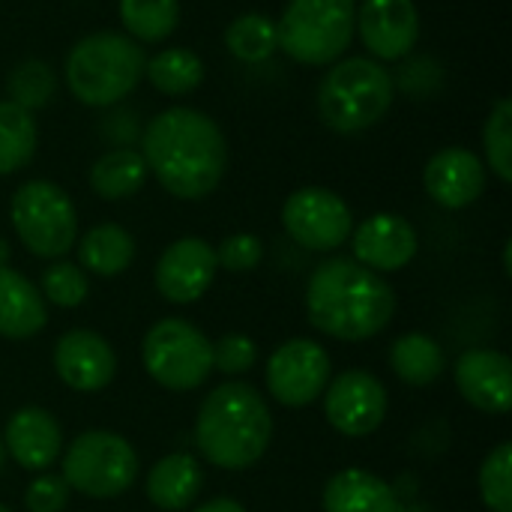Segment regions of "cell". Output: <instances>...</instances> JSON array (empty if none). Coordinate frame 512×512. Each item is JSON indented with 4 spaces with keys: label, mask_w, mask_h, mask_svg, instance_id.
Here are the masks:
<instances>
[{
    "label": "cell",
    "mask_w": 512,
    "mask_h": 512,
    "mask_svg": "<svg viewBox=\"0 0 512 512\" xmlns=\"http://www.w3.org/2000/svg\"><path fill=\"white\" fill-rule=\"evenodd\" d=\"M120 24L138 45L165 42L180 24V0H120Z\"/></svg>",
    "instance_id": "obj_28"
},
{
    "label": "cell",
    "mask_w": 512,
    "mask_h": 512,
    "mask_svg": "<svg viewBox=\"0 0 512 512\" xmlns=\"http://www.w3.org/2000/svg\"><path fill=\"white\" fill-rule=\"evenodd\" d=\"M48 324V309L36 285L12 270L0 267V336L3 339H30Z\"/></svg>",
    "instance_id": "obj_21"
},
{
    "label": "cell",
    "mask_w": 512,
    "mask_h": 512,
    "mask_svg": "<svg viewBox=\"0 0 512 512\" xmlns=\"http://www.w3.org/2000/svg\"><path fill=\"white\" fill-rule=\"evenodd\" d=\"M354 33L372 60H402L417 48L420 9L414 0H363L357 6Z\"/></svg>",
    "instance_id": "obj_13"
},
{
    "label": "cell",
    "mask_w": 512,
    "mask_h": 512,
    "mask_svg": "<svg viewBox=\"0 0 512 512\" xmlns=\"http://www.w3.org/2000/svg\"><path fill=\"white\" fill-rule=\"evenodd\" d=\"M456 387L468 405L486 414H507L512 408L510 357L492 348L465 351L456 360Z\"/></svg>",
    "instance_id": "obj_18"
},
{
    "label": "cell",
    "mask_w": 512,
    "mask_h": 512,
    "mask_svg": "<svg viewBox=\"0 0 512 512\" xmlns=\"http://www.w3.org/2000/svg\"><path fill=\"white\" fill-rule=\"evenodd\" d=\"M144 48L117 30H99L72 45L63 63L69 93L87 108L120 105L144 78Z\"/></svg>",
    "instance_id": "obj_4"
},
{
    "label": "cell",
    "mask_w": 512,
    "mask_h": 512,
    "mask_svg": "<svg viewBox=\"0 0 512 512\" xmlns=\"http://www.w3.org/2000/svg\"><path fill=\"white\" fill-rule=\"evenodd\" d=\"M204 483L201 465L189 453H171L159 459L147 477V498L153 507L165 512H180L192 507Z\"/></svg>",
    "instance_id": "obj_22"
},
{
    "label": "cell",
    "mask_w": 512,
    "mask_h": 512,
    "mask_svg": "<svg viewBox=\"0 0 512 512\" xmlns=\"http://www.w3.org/2000/svg\"><path fill=\"white\" fill-rule=\"evenodd\" d=\"M390 366H393V372L405 384L429 387V384H435L444 375L447 357H444L441 345L432 336H426V333H405L390 348Z\"/></svg>",
    "instance_id": "obj_25"
},
{
    "label": "cell",
    "mask_w": 512,
    "mask_h": 512,
    "mask_svg": "<svg viewBox=\"0 0 512 512\" xmlns=\"http://www.w3.org/2000/svg\"><path fill=\"white\" fill-rule=\"evenodd\" d=\"M282 225L297 246L309 252H333L351 237L354 216L345 198L333 189L306 186L288 195L282 207Z\"/></svg>",
    "instance_id": "obj_10"
},
{
    "label": "cell",
    "mask_w": 512,
    "mask_h": 512,
    "mask_svg": "<svg viewBox=\"0 0 512 512\" xmlns=\"http://www.w3.org/2000/svg\"><path fill=\"white\" fill-rule=\"evenodd\" d=\"M69 489L87 495V498H117L123 495L135 477H138V453L132 444L114 432L93 429L78 435L66 456H63V474Z\"/></svg>",
    "instance_id": "obj_9"
},
{
    "label": "cell",
    "mask_w": 512,
    "mask_h": 512,
    "mask_svg": "<svg viewBox=\"0 0 512 512\" xmlns=\"http://www.w3.org/2000/svg\"><path fill=\"white\" fill-rule=\"evenodd\" d=\"M255 360H258V348L243 333H228L213 345V369L225 375H243L255 366Z\"/></svg>",
    "instance_id": "obj_35"
},
{
    "label": "cell",
    "mask_w": 512,
    "mask_h": 512,
    "mask_svg": "<svg viewBox=\"0 0 512 512\" xmlns=\"http://www.w3.org/2000/svg\"><path fill=\"white\" fill-rule=\"evenodd\" d=\"M147 375L174 393L198 390L213 372V342L183 318L156 321L141 345Z\"/></svg>",
    "instance_id": "obj_8"
},
{
    "label": "cell",
    "mask_w": 512,
    "mask_h": 512,
    "mask_svg": "<svg viewBox=\"0 0 512 512\" xmlns=\"http://www.w3.org/2000/svg\"><path fill=\"white\" fill-rule=\"evenodd\" d=\"M57 378L78 393H99L117 375L114 348L93 330H69L54 348Z\"/></svg>",
    "instance_id": "obj_15"
},
{
    "label": "cell",
    "mask_w": 512,
    "mask_h": 512,
    "mask_svg": "<svg viewBox=\"0 0 512 512\" xmlns=\"http://www.w3.org/2000/svg\"><path fill=\"white\" fill-rule=\"evenodd\" d=\"M225 48L240 63H267L279 51L276 21L264 12H243L225 27Z\"/></svg>",
    "instance_id": "obj_29"
},
{
    "label": "cell",
    "mask_w": 512,
    "mask_h": 512,
    "mask_svg": "<svg viewBox=\"0 0 512 512\" xmlns=\"http://www.w3.org/2000/svg\"><path fill=\"white\" fill-rule=\"evenodd\" d=\"M3 447L24 471H48L63 447V432L45 408H21L9 417Z\"/></svg>",
    "instance_id": "obj_19"
},
{
    "label": "cell",
    "mask_w": 512,
    "mask_h": 512,
    "mask_svg": "<svg viewBox=\"0 0 512 512\" xmlns=\"http://www.w3.org/2000/svg\"><path fill=\"white\" fill-rule=\"evenodd\" d=\"M480 498L489 512H512V447L498 444L480 468Z\"/></svg>",
    "instance_id": "obj_32"
},
{
    "label": "cell",
    "mask_w": 512,
    "mask_h": 512,
    "mask_svg": "<svg viewBox=\"0 0 512 512\" xmlns=\"http://www.w3.org/2000/svg\"><path fill=\"white\" fill-rule=\"evenodd\" d=\"M141 156L147 174L180 198H207L228 171V141L222 126L189 105H174L150 117L141 129Z\"/></svg>",
    "instance_id": "obj_1"
},
{
    "label": "cell",
    "mask_w": 512,
    "mask_h": 512,
    "mask_svg": "<svg viewBox=\"0 0 512 512\" xmlns=\"http://www.w3.org/2000/svg\"><path fill=\"white\" fill-rule=\"evenodd\" d=\"M324 417L339 435L366 438L387 417V390L372 372L348 369L324 390Z\"/></svg>",
    "instance_id": "obj_12"
},
{
    "label": "cell",
    "mask_w": 512,
    "mask_h": 512,
    "mask_svg": "<svg viewBox=\"0 0 512 512\" xmlns=\"http://www.w3.org/2000/svg\"><path fill=\"white\" fill-rule=\"evenodd\" d=\"M357 0H288L276 21L279 51L303 66H330L354 39Z\"/></svg>",
    "instance_id": "obj_6"
},
{
    "label": "cell",
    "mask_w": 512,
    "mask_h": 512,
    "mask_svg": "<svg viewBox=\"0 0 512 512\" xmlns=\"http://www.w3.org/2000/svg\"><path fill=\"white\" fill-rule=\"evenodd\" d=\"M195 512H246V510H243V504H240V501H234V498H213V501L201 504Z\"/></svg>",
    "instance_id": "obj_39"
},
{
    "label": "cell",
    "mask_w": 512,
    "mask_h": 512,
    "mask_svg": "<svg viewBox=\"0 0 512 512\" xmlns=\"http://www.w3.org/2000/svg\"><path fill=\"white\" fill-rule=\"evenodd\" d=\"M0 267H9V243L0 237Z\"/></svg>",
    "instance_id": "obj_40"
},
{
    "label": "cell",
    "mask_w": 512,
    "mask_h": 512,
    "mask_svg": "<svg viewBox=\"0 0 512 512\" xmlns=\"http://www.w3.org/2000/svg\"><path fill=\"white\" fill-rule=\"evenodd\" d=\"M39 144L36 117L9 99H0V177L21 171Z\"/></svg>",
    "instance_id": "obj_27"
},
{
    "label": "cell",
    "mask_w": 512,
    "mask_h": 512,
    "mask_svg": "<svg viewBox=\"0 0 512 512\" xmlns=\"http://www.w3.org/2000/svg\"><path fill=\"white\" fill-rule=\"evenodd\" d=\"M3 462H6V447H3V441H0V468H3Z\"/></svg>",
    "instance_id": "obj_42"
},
{
    "label": "cell",
    "mask_w": 512,
    "mask_h": 512,
    "mask_svg": "<svg viewBox=\"0 0 512 512\" xmlns=\"http://www.w3.org/2000/svg\"><path fill=\"white\" fill-rule=\"evenodd\" d=\"M138 114L129 111V108H114L111 114H105L102 120V135L114 144V147H132L138 138H141V129H138Z\"/></svg>",
    "instance_id": "obj_38"
},
{
    "label": "cell",
    "mask_w": 512,
    "mask_h": 512,
    "mask_svg": "<svg viewBox=\"0 0 512 512\" xmlns=\"http://www.w3.org/2000/svg\"><path fill=\"white\" fill-rule=\"evenodd\" d=\"M9 219L21 246L36 258H63L78 240V213L66 189L51 180H27L9 201Z\"/></svg>",
    "instance_id": "obj_7"
},
{
    "label": "cell",
    "mask_w": 512,
    "mask_h": 512,
    "mask_svg": "<svg viewBox=\"0 0 512 512\" xmlns=\"http://www.w3.org/2000/svg\"><path fill=\"white\" fill-rule=\"evenodd\" d=\"M147 81L162 93V96H189L201 87L204 81V60L189 51V48H162L153 54L144 66Z\"/></svg>",
    "instance_id": "obj_26"
},
{
    "label": "cell",
    "mask_w": 512,
    "mask_h": 512,
    "mask_svg": "<svg viewBox=\"0 0 512 512\" xmlns=\"http://www.w3.org/2000/svg\"><path fill=\"white\" fill-rule=\"evenodd\" d=\"M69 486L60 474H42L27 486L24 504L30 512H60L69 504Z\"/></svg>",
    "instance_id": "obj_36"
},
{
    "label": "cell",
    "mask_w": 512,
    "mask_h": 512,
    "mask_svg": "<svg viewBox=\"0 0 512 512\" xmlns=\"http://www.w3.org/2000/svg\"><path fill=\"white\" fill-rule=\"evenodd\" d=\"M135 258L132 234L117 222L93 225L78 243V261L93 276H120Z\"/></svg>",
    "instance_id": "obj_23"
},
{
    "label": "cell",
    "mask_w": 512,
    "mask_h": 512,
    "mask_svg": "<svg viewBox=\"0 0 512 512\" xmlns=\"http://www.w3.org/2000/svg\"><path fill=\"white\" fill-rule=\"evenodd\" d=\"M396 99V81L372 57H342L330 63L318 84V114L339 135H357L378 126Z\"/></svg>",
    "instance_id": "obj_5"
},
{
    "label": "cell",
    "mask_w": 512,
    "mask_h": 512,
    "mask_svg": "<svg viewBox=\"0 0 512 512\" xmlns=\"http://www.w3.org/2000/svg\"><path fill=\"white\" fill-rule=\"evenodd\" d=\"M483 150H486V162L489 171L501 180H512V102L510 99H498L495 108L486 117L483 126Z\"/></svg>",
    "instance_id": "obj_31"
},
{
    "label": "cell",
    "mask_w": 512,
    "mask_h": 512,
    "mask_svg": "<svg viewBox=\"0 0 512 512\" xmlns=\"http://www.w3.org/2000/svg\"><path fill=\"white\" fill-rule=\"evenodd\" d=\"M512 243L510 240H507V246H504V270H507V276H510L512 273Z\"/></svg>",
    "instance_id": "obj_41"
},
{
    "label": "cell",
    "mask_w": 512,
    "mask_h": 512,
    "mask_svg": "<svg viewBox=\"0 0 512 512\" xmlns=\"http://www.w3.org/2000/svg\"><path fill=\"white\" fill-rule=\"evenodd\" d=\"M324 512H405L387 480L363 468H345L324 489Z\"/></svg>",
    "instance_id": "obj_20"
},
{
    "label": "cell",
    "mask_w": 512,
    "mask_h": 512,
    "mask_svg": "<svg viewBox=\"0 0 512 512\" xmlns=\"http://www.w3.org/2000/svg\"><path fill=\"white\" fill-rule=\"evenodd\" d=\"M354 261L375 273H396L417 258V231L405 216L375 213L351 231Z\"/></svg>",
    "instance_id": "obj_16"
},
{
    "label": "cell",
    "mask_w": 512,
    "mask_h": 512,
    "mask_svg": "<svg viewBox=\"0 0 512 512\" xmlns=\"http://www.w3.org/2000/svg\"><path fill=\"white\" fill-rule=\"evenodd\" d=\"M147 183L144 156L132 147H111L90 165V189L105 201H123Z\"/></svg>",
    "instance_id": "obj_24"
},
{
    "label": "cell",
    "mask_w": 512,
    "mask_h": 512,
    "mask_svg": "<svg viewBox=\"0 0 512 512\" xmlns=\"http://www.w3.org/2000/svg\"><path fill=\"white\" fill-rule=\"evenodd\" d=\"M42 294L60 309H75L87 300V276L78 264L54 261L42 273Z\"/></svg>",
    "instance_id": "obj_33"
},
{
    "label": "cell",
    "mask_w": 512,
    "mask_h": 512,
    "mask_svg": "<svg viewBox=\"0 0 512 512\" xmlns=\"http://www.w3.org/2000/svg\"><path fill=\"white\" fill-rule=\"evenodd\" d=\"M216 270V249L207 240L180 237L156 261V288L168 303L186 306L207 294Z\"/></svg>",
    "instance_id": "obj_14"
},
{
    "label": "cell",
    "mask_w": 512,
    "mask_h": 512,
    "mask_svg": "<svg viewBox=\"0 0 512 512\" xmlns=\"http://www.w3.org/2000/svg\"><path fill=\"white\" fill-rule=\"evenodd\" d=\"M54 87H57V78H54V69L39 60V57H27L21 60L9 78H6V93H9V102L24 108V111H39L51 102L54 96Z\"/></svg>",
    "instance_id": "obj_30"
},
{
    "label": "cell",
    "mask_w": 512,
    "mask_h": 512,
    "mask_svg": "<svg viewBox=\"0 0 512 512\" xmlns=\"http://www.w3.org/2000/svg\"><path fill=\"white\" fill-rule=\"evenodd\" d=\"M306 315L315 330L342 342L378 336L396 315L390 282L354 258H327L306 285Z\"/></svg>",
    "instance_id": "obj_2"
},
{
    "label": "cell",
    "mask_w": 512,
    "mask_h": 512,
    "mask_svg": "<svg viewBox=\"0 0 512 512\" xmlns=\"http://www.w3.org/2000/svg\"><path fill=\"white\" fill-rule=\"evenodd\" d=\"M264 246L255 234H231L216 249V264L228 273H249L261 264Z\"/></svg>",
    "instance_id": "obj_34"
},
{
    "label": "cell",
    "mask_w": 512,
    "mask_h": 512,
    "mask_svg": "<svg viewBox=\"0 0 512 512\" xmlns=\"http://www.w3.org/2000/svg\"><path fill=\"white\" fill-rule=\"evenodd\" d=\"M0 512H9V510H6V507H3V504H0Z\"/></svg>",
    "instance_id": "obj_43"
},
{
    "label": "cell",
    "mask_w": 512,
    "mask_h": 512,
    "mask_svg": "<svg viewBox=\"0 0 512 512\" xmlns=\"http://www.w3.org/2000/svg\"><path fill=\"white\" fill-rule=\"evenodd\" d=\"M330 384V354L312 339H291L267 360V390L285 408L312 405Z\"/></svg>",
    "instance_id": "obj_11"
},
{
    "label": "cell",
    "mask_w": 512,
    "mask_h": 512,
    "mask_svg": "<svg viewBox=\"0 0 512 512\" xmlns=\"http://www.w3.org/2000/svg\"><path fill=\"white\" fill-rule=\"evenodd\" d=\"M438 69H441V66H438L435 60L417 57V60H411V63L402 66L399 84H402V90H405L408 96H429V93L438 87V78H441Z\"/></svg>",
    "instance_id": "obj_37"
},
{
    "label": "cell",
    "mask_w": 512,
    "mask_h": 512,
    "mask_svg": "<svg viewBox=\"0 0 512 512\" xmlns=\"http://www.w3.org/2000/svg\"><path fill=\"white\" fill-rule=\"evenodd\" d=\"M273 417L264 396L240 381L222 384L198 408L195 444L201 456L222 471H246L267 453Z\"/></svg>",
    "instance_id": "obj_3"
},
{
    "label": "cell",
    "mask_w": 512,
    "mask_h": 512,
    "mask_svg": "<svg viewBox=\"0 0 512 512\" xmlns=\"http://www.w3.org/2000/svg\"><path fill=\"white\" fill-rule=\"evenodd\" d=\"M423 186L438 207L465 210L486 189V162L468 147H444L426 162Z\"/></svg>",
    "instance_id": "obj_17"
}]
</instances>
